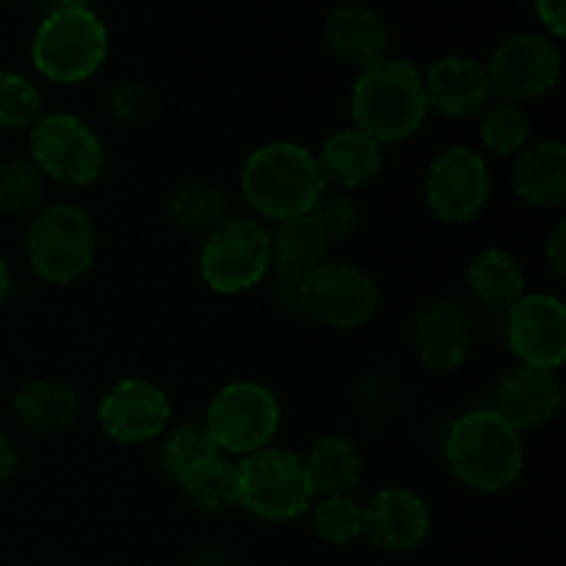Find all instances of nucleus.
Listing matches in <instances>:
<instances>
[{"label":"nucleus","mask_w":566,"mask_h":566,"mask_svg":"<svg viewBox=\"0 0 566 566\" xmlns=\"http://www.w3.org/2000/svg\"><path fill=\"white\" fill-rule=\"evenodd\" d=\"M429 108L448 119H468L481 114L492 99L486 64L468 55H446L423 72Z\"/></svg>","instance_id":"a211bd4d"},{"label":"nucleus","mask_w":566,"mask_h":566,"mask_svg":"<svg viewBox=\"0 0 566 566\" xmlns=\"http://www.w3.org/2000/svg\"><path fill=\"white\" fill-rule=\"evenodd\" d=\"M17 468H20V453H17L14 442L0 431V486L14 479Z\"/></svg>","instance_id":"4c0bfd02"},{"label":"nucleus","mask_w":566,"mask_h":566,"mask_svg":"<svg viewBox=\"0 0 566 566\" xmlns=\"http://www.w3.org/2000/svg\"><path fill=\"white\" fill-rule=\"evenodd\" d=\"M153 94L142 83H122L111 94V114L119 122H142L153 114Z\"/></svg>","instance_id":"72a5a7b5"},{"label":"nucleus","mask_w":566,"mask_h":566,"mask_svg":"<svg viewBox=\"0 0 566 566\" xmlns=\"http://www.w3.org/2000/svg\"><path fill=\"white\" fill-rule=\"evenodd\" d=\"M282 409L274 392L258 381L227 385L210 401L205 426L216 448L232 457H249L271 446L280 431Z\"/></svg>","instance_id":"6e6552de"},{"label":"nucleus","mask_w":566,"mask_h":566,"mask_svg":"<svg viewBox=\"0 0 566 566\" xmlns=\"http://www.w3.org/2000/svg\"><path fill=\"white\" fill-rule=\"evenodd\" d=\"M171 418V403L158 385L147 379H125L111 387L97 407V423L122 446L158 440Z\"/></svg>","instance_id":"4468645a"},{"label":"nucleus","mask_w":566,"mask_h":566,"mask_svg":"<svg viewBox=\"0 0 566 566\" xmlns=\"http://www.w3.org/2000/svg\"><path fill=\"white\" fill-rule=\"evenodd\" d=\"M531 122L525 111L514 103L486 105L481 116V142L497 155H517L528 147Z\"/></svg>","instance_id":"7c9ffc66"},{"label":"nucleus","mask_w":566,"mask_h":566,"mask_svg":"<svg viewBox=\"0 0 566 566\" xmlns=\"http://www.w3.org/2000/svg\"><path fill=\"white\" fill-rule=\"evenodd\" d=\"M318 169L326 182L337 186L340 191L368 186L385 166V147L376 138L365 136L363 130H335L324 138L321 153L315 155Z\"/></svg>","instance_id":"6ab92c4d"},{"label":"nucleus","mask_w":566,"mask_h":566,"mask_svg":"<svg viewBox=\"0 0 566 566\" xmlns=\"http://www.w3.org/2000/svg\"><path fill=\"white\" fill-rule=\"evenodd\" d=\"M490 166L470 147H451L434 158L426 175V202L446 224H468L490 199Z\"/></svg>","instance_id":"f8f14e48"},{"label":"nucleus","mask_w":566,"mask_h":566,"mask_svg":"<svg viewBox=\"0 0 566 566\" xmlns=\"http://www.w3.org/2000/svg\"><path fill=\"white\" fill-rule=\"evenodd\" d=\"M562 407V381L556 370L514 365L492 390V412L514 431H534L551 423Z\"/></svg>","instance_id":"f3484780"},{"label":"nucleus","mask_w":566,"mask_h":566,"mask_svg":"<svg viewBox=\"0 0 566 566\" xmlns=\"http://www.w3.org/2000/svg\"><path fill=\"white\" fill-rule=\"evenodd\" d=\"M302 462L313 497L352 495L363 481V453L343 434L318 437Z\"/></svg>","instance_id":"5701e85b"},{"label":"nucleus","mask_w":566,"mask_h":566,"mask_svg":"<svg viewBox=\"0 0 566 566\" xmlns=\"http://www.w3.org/2000/svg\"><path fill=\"white\" fill-rule=\"evenodd\" d=\"M326 247L329 241L313 216L304 213L285 219L269 235V265L274 269L276 280L304 282L326 263Z\"/></svg>","instance_id":"4be33fe9"},{"label":"nucleus","mask_w":566,"mask_h":566,"mask_svg":"<svg viewBox=\"0 0 566 566\" xmlns=\"http://www.w3.org/2000/svg\"><path fill=\"white\" fill-rule=\"evenodd\" d=\"M310 216L324 230L326 241H346V238L357 235L359 227H363V210H359L357 199L340 188H335V191L326 188L318 202L313 205Z\"/></svg>","instance_id":"473e14b6"},{"label":"nucleus","mask_w":566,"mask_h":566,"mask_svg":"<svg viewBox=\"0 0 566 566\" xmlns=\"http://www.w3.org/2000/svg\"><path fill=\"white\" fill-rule=\"evenodd\" d=\"M213 437L205 423H182L164 437L158 451V464L175 484L191 475L199 464L219 457Z\"/></svg>","instance_id":"cd10ccee"},{"label":"nucleus","mask_w":566,"mask_h":566,"mask_svg":"<svg viewBox=\"0 0 566 566\" xmlns=\"http://www.w3.org/2000/svg\"><path fill=\"white\" fill-rule=\"evenodd\" d=\"M475 340L473 315L457 298H434L415 315L412 346L431 370H453L470 357Z\"/></svg>","instance_id":"2eb2a0df"},{"label":"nucleus","mask_w":566,"mask_h":566,"mask_svg":"<svg viewBox=\"0 0 566 566\" xmlns=\"http://www.w3.org/2000/svg\"><path fill=\"white\" fill-rule=\"evenodd\" d=\"M9 287H11L9 265H6V260L0 258V304H3V302H6V296H9Z\"/></svg>","instance_id":"58836bf2"},{"label":"nucleus","mask_w":566,"mask_h":566,"mask_svg":"<svg viewBox=\"0 0 566 566\" xmlns=\"http://www.w3.org/2000/svg\"><path fill=\"white\" fill-rule=\"evenodd\" d=\"M512 186L531 208H558L566 202V147L562 142H539L517 153Z\"/></svg>","instance_id":"aec40b11"},{"label":"nucleus","mask_w":566,"mask_h":566,"mask_svg":"<svg viewBox=\"0 0 566 566\" xmlns=\"http://www.w3.org/2000/svg\"><path fill=\"white\" fill-rule=\"evenodd\" d=\"M326 42L337 59L359 70L387 59V28L365 3H346L332 11L326 20Z\"/></svg>","instance_id":"412c9836"},{"label":"nucleus","mask_w":566,"mask_h":566,"mask_svg":"<svg viewBox=\"0 0 566 566\" xmlns=\"http://www.w3.org/2000/svg\"><path fill=\"white\" fill-rule=\"evenodd\" d=\"M197 512L227 514L241 509V470L227 457H213L199 464L191 475L177 484Z\"/></svg>","instance_id":"a878e982"},{"label":"nucleus","mask_w":566,"mask_h":566,"mask_svg":"<svg viewBox=\"0 0 566 566\" xmlns=\"http://www.w3.org/2000/svg\"><path fill=\"white\" fill-rule=\"evenodd\" d=\"M0 3H6V0H0Z\"/></svg>","instance_id":"a19ab883"},{"label":"nucleus","mask_w":566,"mask_h":566,"mask_svg":"<svg viewBox=\"0 0 566 566\" xmlns=\"http://www.w3.org/2000/svg\"><path fill=\"white\" fill-rule=\"evenodd\" d=\"M31 59L53 83L88 81L108 59V31L92 9H50L36 28Z\"/></svg>","instance_id":"20e7f679"},{"label":"nucleus","mask_w":566,"mask_h":566,"mask_svg":"<svg viewBox=\"0 0 566 566\" xmlns=\"http://www.w3.org/2000/svg\"><path fill=\"white\" fill-rule=\"evenodd\" d=\"M44 205V177L31 160L0 164V210L9 216H36Z\"/></svg>","instance_id":"c85d7f7f"},{"label":"nucleus","mask_w":566,"mask_h":566,"mask_svg":"<svg viewBox=\"0 0 566 566\" xmlns=\"http://www.w3.org/2000/svg\"><path fill=\"white\" fill-rule=\"evenodd\" d=\"M274 302L280 304L282 310H287V313H304L302 282L276 280V285H274Z\"/></svg>","instance_id":"e433bc0d"},{"label":"nucleus","mask_w":566,"mask_h":566,"mask_svg":"<svg viewBox=\"0 0 566 566\" xmlns=\"http://www.w3.org/2000/svg\"><path fill=\"white\" fill-rule=\"evenodd\" d=\"M313 531L326 545H352L363 536V503L352 495L318 497L313 506Z\"/></svg>","instance_id":"c756f323"},{"label":"nucleus","mask_w":566,"mask_h":566,"mask_svg":"<svg viewBox=\"0 0 566 566\" xmlns=\"http://www.w3.org/2000/svg\"><path fill=\"white\" fill-rule=\"evenodd\" d=\"M534 6L542 25L562 39L566 33V0H534Z\"/></svg>","instance_id":"f704fd0d"},{"label":"nucleus","mask_w":566,"mask_h":566,"mask_svg":"<svg viewBox=\"0 0 566 566\" xmlns=\"http://www.w3.org/2000/svg\"><path fill=\"white\" fill-rule=\"evenodd\" d=\"M42 116V94L20 72L0 70V127L31 130Z\"/></svg>","instance_id":"2f4dec72"},{"label":"nucleus","mask_w":566,"mask_h":566,"mask_svg":"<svg viewBox=\"0 0 566 566\" xmlns=\"http://www.w3.org/2000/svg\"><path fill=\"white\" fill-rule=\"evenodd\" d=\"M357 130L385 144H401L423 127L429 99L423 72L407 59H381L365 66L352 92Z\"/></svg>","instance_id":"f257e3e1"},{"label":"nucleus","mask_w":566,"mask_h":566,"mask_svg":"<svg viewBox=\"0 0 566 566\" xmlns=\"http://www.w3.org/2000/svg\"><path fill=\"white\" fill-rule=\"evenodd\" d=\"M241 506L265 523H293L313 509L304 462L285 448H263L238 462Z\"/></svg>","instance_id":"423d86ee"},{"label":"nucleus","mask_w":566,"mask_h":566,"mask_svg":"<svg viewBox=\"0 0 566 566\" xmlns=\"http://www.w3.org/2000/svg\"><path fill=\"white\" fill-rule=\"evenodd\" d=\"M94 0H53V9H88Z\"/></svg>","instance_id":"ea45409f"},{"label":"nucleus","mask_w":566,"mask_h":566,"mask_svg":"<svg viewBox=\"0 0 566 566\" xmlns=\"http://www.w3.org/2000/svg\"><path fill=\"white\" fill-rule=\"evenodd\" d=\"M269 230L249 216H230L221 221L199 258L205 285L221 296L249 291L269 274Z\"/></svg>","instance_id":"0eeeda50"},{"label":"nucleus","mask_w":566,"mask_h":566,"mask_svg":"<svg viewBox=\"0 0 566 566\" xmlns=\"http://www.w3.org/2000/svg\"><path fill=\"white\" fill-rule=\"evenodd\" d=\"M468 287L484 307L509 310L525 296V271L506 249H484L470 260Z\"/></svg>","instance_id":"393cba45"},{"label":"nucleus","mask_w":566,"mask_h":566,"mask_svg":"<svg viewBox=\"0 0 566 566\" xmlns=\"http://www.w3.org/2000/svg\"><path fill=\"white\" fill-rule=\"evenodd\" d=\"M446 462L464 486L497 495L514 486L525 468V448L514 431L492 409L462 415L446 437Z\"/></svg>","instance_id":"f03ea898"},{"label":"nucleus","mask_w":566,"mask_h":566,"mask_svg":"<svg viewBox=\"0 0 566 566\" xmlns=\"http://www.w3.org/2000/svg\"><path fill=\"white\" fill-rule=\"evenodd\" d=\"M506 340L520 365L556 370L566 359V307L556 296H523L506 310Z\"/></svg>","instance_id":"ddd939ff"},{"label":"nucleus","mask_w":566,"mask_h":566,"mask_svg":"<svg viewBox=\"0 0 566 566\" xmlns=\"http://www.w3.org/2000/svg\"><path fill=\"white\" fill-rule=\"evenodd\" d=\"M77 409H81V401L64 381H28L14 396L17 420L31 434H59L70 429L77 418Z\"/></svg>","instance_id":"b1692460"},{"label":"nucleus","mask_w":566,"mask_h":566,"mask_svg":"<svg viewBox=\"0 0 566 566\" xmlns=\"http://www.w3.org/2000/svg\"><path fill=\"white\" fill-rule=\"evenodd\" d=\"M326 180L310 149L293 142H271L254 149L241 171V193L263 219H296L313 210Z\"/></svg>","instance_id":"7ed1b4c3"},{"label":"nucleus","mask_w":566,"mask_h":566,"mask_svg":"<svg viewBox=\"0 0 566 566\" xmlns=\"http://www.w3.org/2000/svg\"><path fill=\"white\" fill-rule=\"evenodd\" d=\"M486 75L503 103H528L553 92L562 77V53L542 33H517L492 53Z\"/></svg>","instance_id":"9b49d317"},{"label":"nucleus","mask_w":566,"mask_h":566,"mask_svg":"<svg viewBox=\"0 0 566 566\" xmlns=\"http://www.w3.org/2000/svg\"><path fill=\"white\" fill-rule=\"evenodd\" d=\"M545 258L551 263V269L556 271V276L566 274V224L558 221L551 232V241L545 247Z\"/></svg>","instance_id":"c9c22d12"},{"label":"nucleus","mask_w":566,"mask_h":566,"mask_svg":"<svg viewBox=\"0 0 566 566\" xmlns=\"http://www.w3.org/2000/svg\"><path fill=\"white\" fill-rule=\"evenodd\" d=\"M31 164L61 186L83 188L103 175L105 153L97 133L72 114H42L31 127Z\"/></svg>","instance_id":"1a4fd4ad"},{"label":"nucleus","mask_w":566,"mask_h":566,"mask_svg":"<svg viewBox=\"0 0 566 566\" xmlns=\"http://www.w3.org/2000/svg\"><path fill=\"white\" fill-rule=\"evenodd\" d=\"M25 252L39 280L70 285L92 269L97 254L92 219L75 205H50L28 224Z\"/></svg>","instance_id":"39448f33"},{"label":"nucleus","mask_w":566,"mask_h":566,"mask_svg":"<svg viewBox=\"0 0 566 566\" xmlns=\"http://www.w3.org/2000/svg\"><path fill=\"white\" fill-rule=\"evenodd\" d=\"M429 531V503L401 486L376 492L363 506V536L385 553L415 551L423 545Z\"/></svg>","instance_id":"dca6fc26"},{"label":"nucleus","mask_w":566,"mask_h":566,"mask_svg":"<svg viewBox=\"0 0 566 566\" xmlns=\"http://www.w3.org/2000/svg\"><path fill=\"white\" fill-rule=\"evenodd\" d=\"M169 213L186 232H213L230 219V197L210 182H186L171 197Z\"/></svg>","instance_id":"bb28decb"},{"label":"nucleus","mask_w":566,"mask_h":566,"mask_svg":"<svg viewBox=\"0 0 566 566\" xmlns=\"http://www.w3.org/2000/svg\"><path fill=\"white\" fill-rule=\"evenodd\" d=\"M304 313L332 329L352 332L368 324L379 310L374 276L354 263H324L302 282Z\"/></svg>","instance_id":"9d476101"}]
</instances>
